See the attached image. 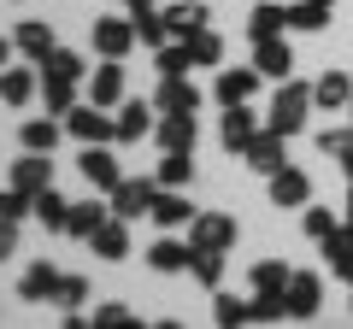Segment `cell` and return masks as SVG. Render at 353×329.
I'll use <instances>...</instances> for the list:
<instances>
[{"label": "cell", "instance_id": "obj_1", "mask_svg": "<svg viewBox=\"0 0 353 329\" xmlns=\"http://www.w3.org/2000/svg\"><path fill=\"white\" fill-rule=\"evenodd\" d=\"M306 112H312V89H306V83H289V76H283V94L271 100V118H265V129L289 141L294 129L306 124Z\"/></svg>", "mask_w": 353, "mask_h": 329}, {"label": "cell", "instance_id": "obj_2", "mask_svg": "<svg viewBox=\"0 0 353 329\" xmlns=\"http://www.w3.org/2000/svg\"><path fill=\"white\" fill-rule=\"evenodd\" d=\"M189 247H194V253H230V247H236V217L201 212V217L189 224Z\"/></svg>", "mask_w": 353, "mask_h": 329}, {"label": "cell", "instance_id": "obj_3", "mask_svg": "<svg viewBox=\"0 0 353 329\" xmlns=\"http://www.w3.org/2000/svg\"><path fill=\"white\" fill-rule=\"evenodd\" d=\"M65 129H71L77 141H83V147H101V141H112V118H106V106H71V112H65Z\"/></svg>", "mask_w": 353, "mask_h": 329}, {"label": "cell", "instance_id": "obj_4", "mask_svg": "<svg viewBox=\"0 0 353 329\" xmlns=\"http://www.w3.org/2000/svg\"><path fill=\"white\" fill-rule=\"evenodd\" d=\"M77 171L88 177V189H101V194H112L118 182H124V171H118V159L106 147H83V159H77Z\"/></svg>", "mask_w": 353, "mask_h": 329}, {"label": "cell", "instance_id": "obj_5", "mask_svg": "<svg viewBox=\"0 0 353 329\" xmlns=\"http://www.w3.org/2000/svg\"><path fill=\"white\" fill-rule=\"evenodd\" d=\"M153 194H159V182L124 177V182H118V189H112V217H124V224H130V217H141V212H148V206H153Z\"/></svg>", "mask_w": 353, "mask_h": 329}, {"label": "cell", "instance_id": "obj_6", "mask_svg": "<svg viewBox=\"0 0 353 329\" xmlns=\"http://www.w3.org/2000/svg\"><path fill=\"white\" fill-rule=\"evenodd\" d=\"M318 300H324V282L312 277V270H294L289 288H283V306H289V317H312Z\"/></svg>", "mask_w": 353, "mask_h": 329}, {"label": "cell", "instance_id": "obj_7", "mask_svg": "<svg viewBox=\"0 0 353 329\" xmlns=\"http://www.w3.org/2000/svg\"><path fill=\"white\" fill-rule=\"evenodd\" d=\"M130 47H136V24H124V18H101L94 24V53L101 59H124Z\"/></svg>", "mask_w": 353, "mask_h": 329}, {"label": "cell", "instance_id": "obj_8", "mask_svg": "<svg viewBox=\"0 0 353 329\" xmlns=\"http://www.w3.org/2000/svg\"><path fill=\"white\" fill-rule=\"evenodd\" d=\"M159 136L165 153H194V136H201V124H194V112H165V124L153 129Z\"/></svg>", "mask_w": 353, "mask_h": 329}, {"label": "cell", "instance_id": "obj_9", "mask_svg": "<svg viewBox=\"0 0 353 329\" xmlns=\"http://www.w3.org/2000/svg\"><path fill=\"white\" fill-rule=\"evenodd\" d=\"M53 153H24V159L12 164V189H24V194H41V189H53Z\"/></svg>", "mask_w": 353, "mask_h": 329}, {"label": "cell", "instance_id": "obj_10", "mask_svg": "<svg viewBox=\"0 0 353 329\" xmlns=\"http://www.w3.org/2000/svg\"><path fill=\"white\" fill-rule=\"evenodd\" d=\"M253 136H259V129H253V112H248V106H224V129H218V141H224L230 153H248Z\"/></svg>", "mask_w": 353, "mask_h": 329}, {"label": "cell", "instance_id": "obj_11", "mask_svg": "<svg viewBox=\"0 0 353 329\" xmlns=\"http://www.w3.org/2000/svg\"><path fill=\"white\" fill-rule=\"evenodd\" d=\"M194 106H201V89L183 76H165L159 94H153V112H194Z\"/></svg>", "mask_w": 353, "mask_h": 329}, {"label": "cell", "instance_id": "obj_12", "mask_svg": "<svg viewBox=\"0 0 353 329\" xmlns=\"http://www.w3.org/2000/svg\"><path fill=\"white\" fill-rule=\"evenodd\" d=\"M88 100H94V106H118V100H124V65H118V59H106L101 71L88 76Z\"/></svg>", "mask_w": 353, "mask_h": 329}, {"label": "cell", "instance_id": "obj_13", "mask_svg": "<svg viewBox=\"0 0 353 329\" xmlns=\"http://www.w3.org/2000/svg\"><path fill=\"white\" fill-rule=\"evenodd\" d=\"M153 129V106L148 100H124V112L112 118V141H141Z\"/></svg>", "mask_w": 353, "mask_h": 329}, {"label": "cell", "instance_id": "obj_14", "mask_svg": "<svg viewBox=\"0 0 353 329\" xmlns=\"http://www.w3.org/2000/svg\"><path fill=\"white\" fill-rule=\"evenodd\" d=\"M306 194H312V182L294 164H283L277 177H271V206H306Z\"/></svg>", "mask_w": 353, "mask_h": 329}, {"label": "cell", "instance_id": "obj_15", "mask_svg": "<svg viewBox=\"0 0 353 329\" xmlns=\"http://www.w3.org/2000/svg\"><path fill=\"white\" fill-rule=\"evenodd\" d=\"M112 217V206H101V200H83V206H71V217H65V235H77V241H94V229Z\"/></svg>", "mask_w": 353, "mask_h": 329}, {"label": "cell", "instance_id": "obj_16", "mask_svg": "<svg viewBox=\"0 0 353 329\" xmlns=\"http://www.w3.org/2000/svg\"><path fill=\"white\" fill-rule=\"evenodd\" d=\"M148 217H153V224H159V229H176V224H194V217H201V212H194V206L183 200V194H153Z\"/></svg>", "mask_w": 353, "mask_h": 329}, {"label": "cell", "instance_id": "obj_17", "mask_svg": "<svg viewBox=\"0 0 353 329\" xmlns=\"http://www.w3.org/2000/svg\"><path fill=\"white\" fill-rule=\"evenodd\" d=\"M353 100V83H347V71H324L312 83V106H330V112H341V106Z\"/></svg>", "mask_w": 353, "mask_h": 329}, {"label": "cell", "instance_id": "obj_18", "mask_svg": "<svg viewBox=\"0 0 353 329\" xmlns=\"http://www.w3.org/2000/svg\"><path fill=\"white\" fill-rule=\"evenodd\" d=\"M148 265L159 270V277L189 270V265H194V247H183V241H153V247H148Z\"/></svg>", "mask_w": 353, "mask_h": 329}, {"label": "cell", "instance_id": "obj_19", "mask_svg": "<svg viewBox=\"0 0 353 329\" xmlns=\"http://www.w3.org/2000/svg\"><path fill=\"white\" fill-rule=\"evenodd\" d=\"M88 247H94L101 259H124V253H130V224H124V217H106V224L94 229Z\"/></svg>", "mask_w": 353, "mask_h": 329}, {"label": "cell", "instance_id": "obj_20", "mask_svg": "<svg viewBox=\"0 0 353 329\" xmlns=\"http://www.w3.org/2000/svg\"><path fill=\"white\" fill-rule=\"evenodd\" d=\"M165 24H171V36L189 41V36H201V30H206V6H201V0H176L171 12H165Z\"/></svg>", "mask_w": 353, "mask_h": 329}, {"label": "cell", "instance_id": "obj_21", "mask_svg": "<svg viewBox=\"0 0 353 329\" xmlns=\"http://www.w3.org/2000/svg\"><path fill=\"white\" fill-rule=\"evenodd\" d=\"M212 323H218V329H248V323H253V300H236V294H212Z\"/></svg>", "mask_w": 353, "mask_h": 329}, {"label": "cell", "instance_id": "obj_22", "mask_svg": "<svg viewBox=\"0 0 353 329\" xmlns=\"http://www.w3.org/2000/svg\"><path fill=\"white\" fill-rule=\"evenodd\" d=\"M248 164H253V171H265V177H277V171H283V136H271V129H265V136H253Z\"/></svg>", "mask_w": 353, "mask_h": 329}, {"label": "cell", "instance_id": "obj_23", "mask_svg": "<svg viewBox=\"0 0 353 329\" xmlns=\"http://www.w3.org/2000/svg\"><path fill=\"white\" fill-rule=\"evenodd\" d=\"M253 89H259V71H224L218 76V100L224 106H248Z\"/></svg>", "mask_w": 353, "mask_h": 329}, {"label": "cell", "instance_id": "obj_24", "mask_svg": "<svg viewBox=\"0 0 353 329\" xmlns=\"http://www.w3.org/2000/svg\"><path fill=\"white\" fill-rule=\"evenodd\" d=\"M253 71H259V76H289L294 71V53L271 36V41H259V53H253Z\"/></svg>", "mask_w": 353, "mask_h": 329}, {"label": "cell", "instance_id": "obj_25", "mask_svg": "<svg viewBox=\"0 0 353 329\" xmlns=\"http://www.w3.org/2000/svg\"><path fill=\"white\" fill-rule=\"evenodd\" d=\"M318 247H324V259H330V270H336V277L347 282V270H353V229L341 224L336 235H324V241H318Z\"/></svg>", "mask_w": 353, "mask_h": 329}, {"label": "cell", "instance_id": "obj_26", "mask_svg": "<svg viewBox=\"0 0 353 329\" xmlns=\"http://www.w3.org/2000/svg\"><path fill=\"white\" fill-rule=\"evenodd\" d=\"M136 41H148V47H165V36H171V24H165V12H153L148 0H136Z\"/></svg>", "mask_w": 353, "mask_h": 329}, {"label": "cell", "instance_id": "obj_27", "mask_svg": "<svg viewBox=\"0 0 353 329\" xmlns=\"http://www.w3.org/2000/svg\"><path fill=\"white\" fill-rule=\"evenodd\" d=\"M12 47H18V53H30V59H48V53H53V30L41 24V18H30V24H18Z\"/></svg>", "mask_w": 353, "mask_h": 329}, {"label": "cell", "instance_id": "obj_28", "mask_svg": "<svg viewBox=\"0 0 353 329\" xmlns=\"http://www.w3.org/2000/svg\"><path fill=\"white\" fill-rule=\"evenodd\" d=\"M53 288H59V270H53L48 259H41V265H30L24 282H18V294H24V300H53Z\"/></svg>", "mask_w": 353, "mask_h": 329}, {"label": "cell", "instance_id": "obj_29", "mask_svg": "<svg viewBox=\"0 0 353 329\" xmlns=\"http://www.w3.org/2000/svg\"><path fill=\"white\" fill-rule=\"evenodd\" d=\"M30 94H36V76L18 71V65H6V71H0V100L6 106H30Z\"/></svg>", "mask_w": 353, "mask_h": 329}, {"label": "cell", "instance_id": "obj_30", "mask_svg": "<svg viewBox=\"0 0 353 329\" xmlns=\"http://www.w3.org/2000/svg\"><path fill=\"white\" fill-rule=\"evenodd\" d=\"M289 277H294V270L283 265V259H259V265H253V294H283Z\"/></svg>", "mask_w": 353, "mask_h": 329}, {"label": "cell", "instance_id": "obj_31", "mask_svg": "<svg viewBox=\"0 0 353 329\" xmlns=\"http://www.w3.org/2000/svg\"><path fill=\"white\" fill-rule=\"evenodd\" d=\"M59 136H65V124H53V112L36 118V124H24V147L30 153H53V147H59Z\"/></svg>", "mask_w": 353, "mask_h": 329}, {"label": "cell", "instance_id": "obj_32", "mask_svg": "<svg viewBox=\"0 0 353 329\" xmlns=\"http://www.w3.org/2000/svg\"><path fill=\"white\" fill-rule=\"evenodd\" d=\"M330 24V0H294L289 6V30H324Z\"/></svg>", "mask_w": 353, "mask_h": 329}, {"label": "cell", "instance_id": "obj_33", "mask_svg": "<svg viewBox=\"0 0 353 329\" xmlns=\"http://www.w3.org/2000/svg\"><path fill=\"white\" fill-rule=\"evenodd\" d=\"M183 182H194V153H165L159 189H183Z\"/></svg>", "mask_w": 353, "mask_h": 329}, {"label": "cell", "instance_id": "obj_34", "mask_svg": "<svg viewBox=\"0 0 353 329\" xmlns=\"http://www.w3.org/2000/svg\"><path fill=\"white\" fill-rule=\"evenodd\" d=\"M41 100H48L53 118H65L77 106V83H59V76H41Z\"/></svg>", "mask_w": 353, "mask_h": 329}, {"label": "cell", "instance_id": "obj_35", "mask_svg": "<svg viewBox=\"0 0 353 329\" xmlns=\"http://www.w3.org/2000/svg\"><path fill=\"white\" fill-rule=\"evenodd\" d=\"M277 30H289V12H283V6H259V12L248 18V36L253 41H271Z\"/></svg>", "mask_w": 353, "mask_h": 329}, {"label": "cell", "instance_id": "obj_36", "mask_svg": "<svg viewBox=\"0 0 353 329\" xmlns=\"http://www.w3.org/2000/svg\"><path fill=\"white\" fill-rule=\"evenodd\" d=\"M41 76H59V83H77V76H83V53H65V47H53L48 59H41Z\"/></svg>", "mask_w": 353, "mask_h": 329}, {"label": "cell", "instance_id": "obj_37", "mask_svg": "<svg viewBox=\"0 0 353 329\" xmlns=\"http://www.w3.org/2000/svg\"><path fill=\"white\" fill-rule=\"evenodd\" d=\"M30 212H36L41 224H48V229H65V217H71V206H65V200H59V194H53V189H41Z\"/></svg>", "mask_w": 353, "mask_h": 329}, {"label": "cell", "instance_id": "obj_38", "mask_svg": "<svg viewBox=\"0 0 353 329\" xmlns=\"http://www.w3.org/2000/svg\"><path fill=\"white\" fill-rule=\"evenodd\" d=\"M194 282H201V288H212L218 294V282H224V253H194Z\"/></svg>", "mask_w": 353, "mask_h": 329}, {"label": "cell", "instance_id": "obj_39", "mask_svg": "<svg viewBox=\"0 0 353 329\" xmlns=\"http://www.w3.org/2000/svg\"><path fill=\"white\" fill-rule=\"evenodd\" d=\"M189 59L194 65H218L224 59V41H218L212 30H201V36H189Z\"/></svg>", "mask_w": 353, "mask_h": 329}, {"label": "cell", "instance_id": "obj_40", "mask_svg": "<svg viewBox=\"0 0 353 329\" xmlns=\"http://www.w3.org/2000/svg\"><path fill=\"white\" fill-rule=\"evenodd\" d=\"M83 300H88V282H83V277H59V288H53V306H59V312H77Z\"/></svg>", "mask_w": 353, "mask_h": 329}, {"label": "cell", "instance_id": "obj_41", "mask_svg": "<svg viewBox=\"0 0 353 329\" xmlns=\"http://www.w3.org/2000/svg\"><path fill=\"white\" fill-rule=\"evenodd\" d=\"M253 317H259V323H283V317H289L283 294H253Z\"/></svg>", "mask_w": 353, "mask_h": 329}, {"label": "cell", "instance_id": "obj_42", "mask_svg": "<svg viewBox=\"0 0 353 329\" xmlns=\"http://www.w3.org/2000/svg\"><path fill=\"white\" fill-rule=\"evenodd\" d=\"M336 217H330V206H306V235H312V241H324V235H336Z\"/></svg>", "mask_w": 353, "mask_h": 329}, {"label": "cell", "instance_id": "obj_43", "mask_svg": "<svg viewBox=\"0 0 353 329\" xmlns=\"http://www.w3.org/2000/svg\"><path fill=\"white\" fill-rule=\"evenodd\" d=\"M189 41H183V47H159V76H183V71H189Z\"/></svg>", "mask_w": 353, "mask_h": 329}, {"label": "cell", "instance_id": "obj_44", "mask_svg": "<svg viewBox=\"0 0 353 329\" xmlns=\"http://www.w3.org/2000/svg\"><path fill=\"white\" fill-rule=\"evenodd\" d=\"M94 329H148V323H136L124 306H101V312H94Z\"/></svg>", "mask_w": 353, "mask_h": 329}, {"label": "cell", "instance_id": "obj_45", "mask_svg": "<svg viewBox=\"0 0 353 329\" xmlns=\"http://www.w3.org/2000/svg\"><path fill=\"white\" fill-rule=\"evenodd\" d=\"M30 206H36V194H24V189H6V194H0V217H12V224L30 212Z\"/></svg>", "mask_w": 353, "mask_h": 329}, {"label": "cell", "instance_id": "obj_46", "mask_svg": "<svg viewBox=\"0 0 353 329\" xmlns=\"http://www.w3.org/2000/svg\"><path fill=\"white\" fill-rule=\"evenodd\" d=\"M318 147H324V153H347L353 147V124L347 129H318Z\"/></svg>", "mask_w": 353, "mask_h": 329}, {"label": "cell", "instance_id": "obj_47", "mask_svg": "<svg viewBox=\"0 0 353 329\" xmlns=\"http://www.w3.org/2000/svg\"><path fill=\"white\" fill-rule=\"evenodd\" d=\"M12 247H18V224H12V217H0V259L12 253Z\"/></svg>", "mask_w": 353, "mask_h": 329}, {"label": "cell", "instance_id": "obj_48", "mask_svg": "<svg viewBox=\"0 0 353 329\" xmlns=\"http://www.w3.org/2000/svg\"><path fill=\"white\" fill-rule=\"evenodd\" d=\"M65 329H94V317H83V312H71V317H65Z\"/></svg>", "mask_w": 353, "mask_h": 329}, {"label": "cell", "instance_id": "obj_49", "mask_svg": "<svg viewBox=\"0 0 353 329\" xmlns=\"http://www.w3.org/2000/svg\"><path fill=\"white\" fill-rule=\"evenodd\" d=\"M336 159H341V171H347V182H353V147H347V153H336Z\"/></svg>", "mask_w": 353, "mask_h": 329}, {"label": "cell", "instance_id": "obj_50", "mask_svg": "<svg viewBox=\"0 0 353 329\" xmlns=\"http://www.w3.org/2000/svg\"><path fill=\"white\" fill-rule=\"evenodd\" d=\"M6 59H12V41H0V71H6Z\"/></svg>", "mask_w": 353, "mask_h": 329}, {"label": "cell", "instance_id": "obj_51", "mask_svg": "<svg viewBox=\"0 0 353 329\" xmlns=\"http://www.w3.org/2000/svg\"><path fill=\"white\" fill-rule=\"evenodd\" d=\"M153 329H183V323H171V317H165V323H153Z\"/></svg>", "mask_w": 353, "mask_h": 329}, {"label": "cell", "instance_id": "obj_52", "mask_svg": "<svg viewBox=\"0 0 353 329\" xmlns=\"http://www.w3.org/2000/svg\"><path fill=\"white\" fill-rule=\"evenodd\" d=\"M347 229H353V194H347Z\"/></svg>", "mask_w": 353, "mask_h": 329}, {"label": "cell", "instance_id": "obj_53", "mask_svg": "<svg viewBox=\"0 0 353 329\" xmlns=\"http://www.w3.org/2000/svg\"><path fill=\"white\" fill-rule=\"evenodd\" d=\"M347 112H353V100H347Z\"/></svg>", "mask_w": 353, "mask_h": 329}, {"label": "cell", "instance_id": "obj_54", "mask_svg": "<svg viewBox=\"0 0 353 329\" xmlns=\"http://www.w3.org/2000/svg\"><path fill=\"white\" fill-rule=\"evenodd\" d=\"M347 282H353V270H347Z\"/></svg>", "mask_w": 353, "mask_h": 329}, {"label": "cell", "instance_id": "obj_55", "mask_svg": "<svg viewBox=\"0 0 353 329\" xmlns=\"http://www.w3.org/2000/svg\"><path fill=\"white\" fill-rule=\"evenodd\" d=\"M130 6H136V0H130Z\"/></svg>", "mask_w": 353, "mask_h": 329}, {"label": "cell", "instance_id": "obj_56", "mask_svg": "<svg viewBox=\"0 0 353 329\" xmlns=\"http://www.w3.org/2000/svg\"><path fill=\"white\" fill-rule=\"evenodd\" d=\"M330 6H336V0H330Z\"/></svg>", "mask_w": 353, "mask_h": 329}]
</instances>
